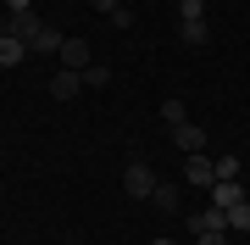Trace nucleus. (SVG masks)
<instances>
[{
	"instance_id": "1",
	"label": "nucleus",
	"mask_w": 250,
	"mask_h": 245,
	"mask_svg": "<svg viewBox=\"0 0 250 245\" xmlns=\"http://www.w3.org/2000/svg\"><path fill=\"white\" fill-rule=\"evenodd\" d=\"M156 190V167L145 162V156H128V167H123V195L128 200H150Z\"/></svg>"
},
{
	"instance_id": "2",
	"label": "nucleus",
	"mask_w": 250,
	"mask_h": 245,
	"mask_svg": "<svg viewBox=\"0 0 250 245\" xmlns=\"http://www.w3.org/2000/svg\"><path fill=\"white\" fill-rule=\"evenodd\" d=\"M62 67H67V73H89V67H95V50H89L83 34H67L62 39Z\"/></svg>"
},
{
	"instance_id": "3",
	"label": "nucleus",
	"mask_w": 250,
	"mask_h": 245,
	"mask_svg": "<svg viewBox=\"0 0 250 245\" xmlns=\"http://www.w3.org/2000/svg\"><path fill=\"white\" fill-rule=\"evenodd\" d=\"M184 184H195V190H211V184H217V162H211L206 151L184 156Z\"/></svg>"
},
{
	"instance_id": "4",
	"label": "nucleus",
	"mask_w": 250,
	"mask_h": 245,
	"mask_svg": "<svg viewBox=\"0 0 250 245\" xmlns=\"http://www.w3.org/2000/svg\"><path fill=\"white\" fill-rule=\"evenodd\" d=\"M184 223H189V234H195V240H200V234H228V212H223V206H206V212H189Z\"/></svg>"
},
{
	"instance_id": "5",
	"label": "nucleus",
	"mask_w": 250,
	"mask_h": 245,
	"mask_svg": "<svg viewBox=\"0 0 250 245\" xmlns=\"http://www.w3.org/2000/svg\"><path fill=\"white\" fill-rule=\"evenodd\" d=\"M150 206H156V212H178V206H184V184H172V178H156V190H150Z\"/></svg>"
},
{
	"instance_id": "6",
	"label": "nucleus",
	"mask_w": 250,
	"mask_h": 245,
	"mask_svg": "<svg viewBox=\"0 0 250 245\" xmlns=\"http://www.w3.org/2000/svg\"><path fill=\"white\" fill-rule=\"evenodd\" d=\"M62 28H50V22H39V34L34 39H28V50H34V56H62Z\"/></svg>"
},
{
	"instance_id": "7",
	"label": "nucleus",
	"mask_w": 250,
	"mask_h": 245,
	"mask_svg": "<svg viewBox=\"0 0 250 245\" xmlns=\"http://www.w3.org/2000/svg\"><path fill=\"white\" fill-rule=\"evenodd\" d=\"M206 195H211V206H223V212H228V206H239V200H245L239 178H217V184H211V190H206Z\"/></svg>"
},
{
	"instance_id": "8",
	"label": "nucleus",
	"mask_w": 250,
	"mask_h": 245,
	"mask_svg": "<svg viewBox=\"0 0 250 245\" xmlns=\"http://www.w3.org/2000/svg\"><path fill=\"white\" fill-rule=\"evenodd\" d=\"M172 139H178V151H184V156L206 151V128H200V123H178V128H172Z\"/></svg>"
},
{
	"instance_id": "9",
	"label": "nucleus",
	"mask_w": 250,
	"mask_h": 245,
	"mask_svg": "<svg viewBox=\"0 0 250 245\" xmlns=\"http://www.w3.org/2000/svg\"><path fill=\"white\" fill-rule=\"evenodd\" d=\"M78 89H83V73H67V67H62V73L50 78V95H56V100H72Z\"/></svg>"
},
{
	"instance_id": "10",
	"label": "nucleus",
	"mask_w": 250,
	"mask_h": 245,
	"mask_svg": "<svg viewBox=\"0 0 250 245\" xmlns=\"http://www.w3.org/2000/svg\"><path fill=\"white\" fill-rule=\"evenodd\" d=\"M22 56H28V45H22L17 34H0V67H17Z\"/></svg>"
},
{
	"instance_id": "11",
	"label": "nucleus",
	"mask_w": 250,
	"mask_h": 245,
	"mask_svg": "<svg viewBox=\"0 0 250 245\" xmlns=\"http://www.w3.org/2000/svg\"><path fill=\"white\" fill-rule=\"evenodd\" d=\"M161 123H167V128H178V123H189V106H184L178 95H167V100H161Z\"/></svg>"
},
{
	"instance_id": "12",
	"label": "nucleus",
	"mask_w": 250,
	"mask_h": 245,
	"mask_svg": "<svg viewBox=\"0 0 250 245\" xmlns=\"http://www.w3.org/2000/svg\"><path fill=\"white\" fill-rule=\"evenodd\" d=\"M228 234H250V195L239 206H228Z\"/></svg>"
},
{
	"instance_id": "13",
	"label": "nucleus",
	"mask_w": 250,
	"mask_h": 245,
	"mask_svg": "<svg viewBox=\"0 0 250 245\" xmlns=\"http://www.w3.org/2000/svg\"><path fill=\"white\" fill-rule=\"evenodd\" d=\"M178 39H184V45H206V39H211V34H206V22H178Z\"/></svg>"
},
{
	"instance_id": "14",
	"label": "nucleus",
	"mask_w": 250,
	"mask_h": 245,
	"mask_svg": "<svg viewBox=\"0 0 250 245\" xmlns=\"http://www.w3.org/2000/svg\"><path fill=\"white\" fill-rule=\"evenodd\" d=\"M178 22H206V0H178Z\"/></svg>"
},
{
	"instance_id": "15",
	"label": "nucleus",
	"mask_w": 250,
	"mask_h": 245,
	"mask_svg": "<svg viewBox=\"0 0 250 245\" xmlns=\"http://www.w3.org/2000/svg\"><path fill=\"white\" fill-rule=\"evenodd\" d=\"M217 178H239V156H217Z\"/></svg>"
},
{
	"instance_id": "16",
	"label": "nucleus",
	"mask_w": 250,
	"mask_h": 245,
	"mask_svg": "<svg viewBox=\"0 0 250 245\" xmlns=\"http://www.w3.org/2000/svg\"><path fill=\"white\" fill-rule=\"evenodd\" d=\"M83 84H111V67H106V62H95L89 73H83Z\"/></svg>"
},
{
	"instance_id": "17",
	"label": "nucleus",
	"mask_w": 250,
	"mask_h": 245,
	"mask_svg": "<svg viewBox=\"0 0 250 245\" xmlns=\"http://www.w3.org/2000/svg\"><path fill=\"white\" fill-rule=\"evenodd\" d=\"M117 6H123V0H95V11H106V17H111Z\"/></svg>"
},
{
	"instance_id": "18",
	"label": "nucleus",
	"mask_w": 250,
	"mask_h": 245,
	"mask_svg": "<svg viewBox=\"0 0 250 245\" xmlns=\"http://www.w3.org/2000/svg\"><path fill=\"white\" fill-rule=\"evenodd\" d=\"M200 245H228V234H200Z\"/></svg>"
},
{
	"instance_id": "19",
	"label": "nucleus",
	"mask_w": 250,
	"mask_h": 245,
	"mask_svg": "<svg viewBox=\"0 0 250 245\" xmlns=\"http://www.w3.org/2000/svg\"><path fill=\"white\" fill-rule=\"evenodd\" d=\"M6 11H34V6H28V0H6Z\"/></svg>"
},
{
	"instance_id": "20",
	"label": "nucleus",
	"mask_w": 250,
	"mask_h": 245,
	"mask_svg": "<svg viewBox=\"0 0 250 245\" xmlns=\"http://www.w3.org/2000/svg\"><path fill=\"white\" fill-rule=\"evenodd\" d=\"M150 245H172V240H150Z\"/></svg>"
},
{
	"instance_id": "21",
	"label": "nucleus",
	"mask_w": 250,
	"mask_h": 245,
	"mask_svg": "<svg viewBox=\"0 0 250 245\" xmlns=\"http://www.w3.org/2000/svg\"><path fill=\"white\" fill-rule=\"evenodd\" d=\"M62 245H78V240H62Z\"/></svg>"
}]
</instances>
